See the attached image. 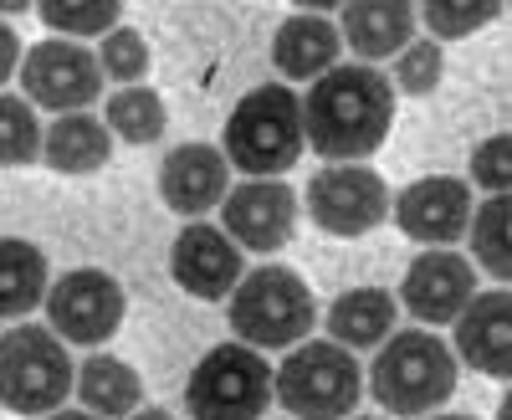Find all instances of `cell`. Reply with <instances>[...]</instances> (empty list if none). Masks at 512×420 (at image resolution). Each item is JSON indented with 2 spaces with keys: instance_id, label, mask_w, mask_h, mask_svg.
Wrapping results in <instances>:
<instances>
[{
  "instance_id": "1",
  "label": "cell",
  "mask_w": 512,
  "mask_h": 420,
  "mask_svg": "<svg viewBox=\"0 0 512 420\" xmlns=\"http://www.w3.org/2000/svg\"><path fill=\"white\" fill-rule=\"evenodd\" d=\"M395 123V88L369 62L328 67L303 98V139L328 164H364Z\"/></svg>"
},
{
  "instance_id": "2",
  "label": "cell",
  "mask_w": 512,
  "mask_h": 420,
  "mask_svg": "<svg viewBox=\"0 0 512 420\" xmlns=\"http://www.w3.org/2000/svg\"><path fill=\"white\" fill-rule=\"evenodd\" d=\"M364 390L384 415H436L456 395V354L431 328H400L379 344Z\"/></svg>"
},
{
  "instance_id": "3",
  "label": "cell",
  "mask_w": 512,
  "mask_h": 420,
  "mask_svg": "<svg viewBox=\"0 0 512 420\" xmlns=\"http://www.w3.org/2000/svg\"><path fill=\"white\" fill-rule=\"evenodd\" d=\"M226 164H236L241 175L267 180V175H287L303 159L308 139H303V98L287 82H262L251 88L236 113L226 118Z\"/></svg>"
},
{
  "instance_id": "4",
  "label": "cell",
  "mask_w": 512,
  "mask_h": 420,
  "mask_svg": "<svg viewBox=\"0 0 512 420\" xmlns=\"http://www.w3.org/2000/svg\"><path fill=\"white\" fill-rule=\"evenodd\" d=\"M226 318H231L236 344H246V349H292V344H303L313 333L318 308H313L308 282L297 272L256 267V272H246L236 282Z\"/></svg>"
},
{
  "instance_id": "5",
  "label": "cell",
  "mask_w": 512,
  "mask_h": 420,
  "mask_svg": "<svg viewBox=\"0 0 512 420\" xmlns=\"http://www.w3.org/2000/svg\"><path fill=\"white\" fill-rule=\"evenodd\" d=\"M272 395L292 420H344L364 395V369L338 344H292L272 369Z\"/></svg>"
},
{
  "instance_id": "6",
  "label": "cell",
  "mask_w": 512,
  "mask_h": 420,
  "mask_svg": "<svg viewBox=\"0 0 512 420\" xmlns=\"http://www.w3.org/2000/svg\"><path fill=\"white\" fill-rule=\"evenodd\" d=\"M72 395V354L52 328L21 323L0 333V405L11 415H52Z\"/></svg>"
},
{
  "instance_id": "7",
  "label": "cell",
  "mask_w": 512,
  "mask_h": 420,
  "mask_svg": "<svg viewBox=\"0 0 512 420\" xmlns=\"http://www.w3.org/2000/svg\"><path fill=\"white\" fill-rule=\"evenodd\" d=\"M185 405L195 420H262L272 405V364L262 349L216 344L190 374Z\"/></svg>"
},
{
  "instance_id": "8",
  "label": "cell",
  "mask_w": 512,
  "mask_h": 420,
  "mask_svg": "<svg viewBox=\"0 0 512 420\" xmlns=\"http://www.w3.org/2000/svg\"><path fill=\"white\" fill-rule=\"evenodd\" d=\"M47 328L57 333L62 344H108L113 333L123 328V313H128V298L123 287L98 272V267H77L67 277H57L47 287Z\"/></svg>"
},
{
  "instance_id": "9",
  "label": "cell",
  "mask_w": 512,
  "mask_h": 420,
  "mask_svg": "<svg viewBox=\"0 0 512 420\" xmlns=\"http://www.w3.org/2000/svg\"><path fill=\"white\" fill-rule=\"evenodd\" d=\"M308 216L328 236H364L390 216V185L369 164H323L308 180Z\"/></svg>"
},
{
  "instance_id": "10",
  "label": "cell",
  "mask_w": 512,
  "mask_h": 420,
  "mask_svg": "<svg viewBox=\"0 0 512 420\" xmlns=\"http://www.w3.org/2000/svg\"><path fill=\"white\" fill-rule=\"evenodd\" d=\"M21 88H26V103H41L52 108L57 118L62 113H88V103H98L103 93V72H98V57L77 41H36L31 52H21Z\"/></svg>"
},
{
  "instance_id": "11",
  "label": "cell",
  "mask_w": 512,
  "mask_h": 420,
  "mask_svg": "<svg viewBox=\"0 0 512 420\" xmlns=\"http://www.w3.org/2000/svg\"><path fill=\"white\" fill-rule=\"evenodd\" d=\"M477 298V267L451 246H431L410 262L405 282H400V303L410 308L415 323L441 328L456 323V313Z\"/></svg>"
},
{
  "instance_id": "12",
  "label": "cell",
  "mask_w": 512,
  "mask_h": 420,
  "mask_svg": "<svg viewBox=\"0 0 512 420\" xmlns=\"http://www.w3.org/2000/svg\"><path fill=\"white\" fill-rule=\"evenodd\" d=\"M241 246L210 221H190L175 246H169V277L180 282V292H190V298L200 303H221L236 292L241 282Z\"/></svg>"
},
{
  "instance_id": "13",
  "label": "cell",
  "mask_w": 512,
  "mask_h": 420,
  "mask_svg": "<svg viewBox=\"0 0 512 420\" xmlns=\"http://www.w3.org/2000/svg\"><path fill=\"white\" fill-rule=\"evenodd\" d=\"M221 231L241 246V251H282L297 231V195L282 180H246L236 190H226L221 200Z\"/></svg>"
},
{
  "instance_id": "14",
  "label": "cell",
  "mask_w": 512,
  "mask_h": 420,
  "mask_svg": "<svg viewBox=\"0 0 512 420\" xmlns=\"http://www.w3.org/2000/svg\"><path fill=\"white\" fill-rule=\"evenodd\" d=\"M395 226L420 241V246H451L466 236V221H472V185L451 180V175H425L415 185L400 190V200H390Z\"/></svg>"
},
{
  "instance_id": "15",
  "label": "cell",
  "mask_w": 512,
  "mask_h": 420,
  "mask_svg": "<svg viewBox=\"0 0 512 420\" xmlns=\"http://www.w3.org/2000/svg\"><path fill=\"white\" fill-rule=\"evenodd\" d=\"M231 190V164L216 144H180L159 164V195L175 216L200 221L205 210H216Z\"/></svg>"
},
{
  "instance_id": "16",
  "label": "cell",
  "mask_w": 512,
  "mask_h": 420,
  "mask_svg": "<svg viewBox=\"0 0 512 420\" xmlns=\"http://www.w3.org/2000/svg\"><path fill=\"white\" fill-rule=\"evenodd\" d=\"M456 364H472L487 380H507L512 369V298L507 287L477 292L456 313Z\"/></svg>"
},
{
  "instance_id": "17",
  "label": "cell",
  "mask_w": 512,
  "mask_h": 420,
  "mask_svg": "<svg viewBox=\"0 0 512 420\" xmlns=\"http://www.w3.org/2000/svg\"><path fill=\"white\" fill-rule=\"evenodd\" d=\"M415 26V6H405V0H359V6H344L338 41H349L374 67L379 57H400L415 41Z\"/></svg>"
},
{
  "instance_id": "18",
  "label": "cell",
  "mask_w": 512,
  "mask_h": 420,
  "mask_svg": "<svg viewBox=\"0 0 512 420\" xmlns=\"http://www.w3.org/2000/svg\"><path fill=\"white\" fill-rule=\"evenodd\" d=\"M338 26H328L323 16L303 11V16H287L277 26V41H272V62L287 82H318L328 67H338Z\"/></svg>"
},
{
  "instance_id": "19",
  "label": "cell",
  "mask_w": 512,
  "mask_h": 420,
  "mask_svg": "<svg viewBox=\"0 0 512 420\" xmlns=\"http://www.w3.org/2000/svg\"><path fill=\"white\" fill-rule=\"evenodd\" d=\"M328 333L338 349H379L395 333V292L384 287H349L328 308Z\"/></svg>"
},
{
  "instance_id": "20",
  "label": "cell",
  "mask_w": 512,
  "mask_h": 420,
  "mask_svg": "<svg viewBox=\"0 0 512 420\" xmlns=\"http://www.w3.org/2000/svg\"><path fill=\"white\" fill-rule=\"evenodd\" d=\"M108 154H113V134L93 113H62L52 129H41V159L57 175H93L108 164Z\"/></svg>"
},
{
  "instance_id": "21",
  "label": "cell",
  "mask_w": 512,
  "mask_h": 420,
  "mask_svg": "<svg viewBox=\"0 0 512 420\" xmlns=\"http://www.w3.org/2000/svg\"><path fill=\"white\" fill-rule=\"evenodd\" d=\"M72 390H77L82 410L98 415V420H128V415L139 410V400H144V380H139V369H134V364H123V359H113V354H93V359H82Z\"/></svg>"
},
{
  "instance_id": "22",
  "label": "cell",
  "mask_w": 512,
  "mask_h": 420,
  "mask_svg": "<svg viewBox=\"0 0 512 420\" xmlns=\"http://www.w3.org/2000/svg\"><path fill=\"white\" fill-rule=\"evenodd\" d=\"M52 287V267L41 257V246L21 236H0V318L31 313Z\"/></svg>"
},
{
  "instance_id": "23",
  "label": "cell",
  "mask_w": 512,
  "mask_h": 420,
  "mask_svg": "<svg viewBox=\"0 0 512 420\" xmlns=\"http://www.w3.org/2000/svg\"><path fill=\"white\" fill-rule=\"evenodd\" d=\"M103 123H108V134H118L123 144H154L164 134L169 113H164V98L154 88H123V93L108 98V118Z\"/></svg>"
},
{
  "instance_id": "24",
  "label": "cell",
  "mask_w": 512,
  "mask_h": 420,
  "mask_svg": "<svg viewBox=\"0 0 512 420\" xmlns=\"http://www.w3.org/2000/svg\"><path fill=\"white\" fill-rule=\"evenodd\" d=\"M466 241H472V262H482V272L507 282V272H512V262H507V195H487L482 210H472Z\"/></svg>"
},
{
  "instance_id": "25",
  "label": "cell",
  "mask_w": 512,
  "mask_h": 420,
  "mask_svg": "<svg viewBox=\"0 0 512 420\" xmlns=\"http://www.w3.org/2000/svg\"><path fill=\"white\" fill-rule=\"evenodd\" d=\"M36 16L47 21L62 41H77V36H108L118 26V0H47V6H36Z\"/></svg>"
},
{
  "instance_id": "26",
  "label": "cell",
  "mask_w": 512,
  "mask_h": 420,
  "mask_svg": "<svg viewBox=\"0 0 512 420\" xmlns=\"http://www.w3.org/2000/svg\"><path fill=\"white\" fill-rule=\"evenodd\" d=\"M497 16H502V0H461V6H451V0H431V6H415V21H425V31L436 36V47L492 26Z\"/></svg>"
},
{
  "instance_id": "27",
  "label": "cell",
  "mask_w": 512,
  "mask_h": 420,
  "mask_svg": "<svg viewBox=\"0 0 512 420\" xmlns=\"http://www.w3.org/2000/svg\"><path fill=\"white\" fill-rule=\"evenodd\" d=\"M31 159H41V123L26 98L0 93V170H16Z\"/></svg>"
},
{
  "instance_id": "28",
  "label": "cell",
  "mask_w": 512,
  "mask_h": 420,
  "mask_svg": "<svg viewBox=\"0 0 512 420\" xmlns=\"http://www.w3.org/2000/svg\"><path fill=\"white\" fill-rule=\"evenodd\" d=\"M441 77H446V57H441L436 41H410V47L395 57L390 88H400V93H410V98H425V93L441 88Z\"/></svg>"
},
{
  "instance_id": "29",
  "label": "cell",
  "mask_w": 512,
  "mask_h": 420,
  "mask_svg": "<svg viewBox=\"0 0 512 420\" xmlns=\"http://www.w3.org/2000/svg\"><path fill=\"white\" fill-rule=\"evenodd\" d=\"M98 57V72L113 77V82H128V88H139V77L149 72V47H144V36L139 31H128V26H113L103 36V52Z\"/></svg>"
},
{
  "instance_id": "30",
  "label": "cell",
  "mask_w": 512,
  "mask_h": 420,
  "mask_svg": "<svg viewBox=\"0 0 512 420\" xmlns=\"http://www.w3.org/2000/svg\"><path fill=\"white\" fill-rule=\"evenodd\" d=\"M507 154H512L507 134L482 139V149L472 154V185H482L487 195H507V180H512V164H507Z\"/></svg>"
},
{
  "instance_id": "31",
  "label": "cell",
  "mask_w": 512,
  "mask_h": 420,
  "mask_svg": "<svg viewBox=\"0 0 512 420\" xmlns=\"http://www.w3.org/2000/svg\"><path fill=\"white\" fill-rule=\"evenodd\" d=\"M21 67V41H16V31L0 21V88H6V77Z\"/></svg>"
},
{
  "instance_id": "32",
  "label": "cell",
  "mask_w": 512,
  "mask_h": 420,
  "mask_svg": "<svg viewBox=\"0 0 512 420\" xmlns=\"http://www.w3.org/2000/svg\"><path fill=\"white\" fill-rule=\"evenodd\" d=\"M41 420H98V415H88V410H52V415H41Z\"/></svg>"
},
{
  "instance_id": "33",
  "label": "cell",
  "mask_w": 512,
  "mask_h": 420,
  "mask_svg": "<svg viewBox=\"0 0 512 420\" xmlns=\"http://www.w3.org/2000/svg\"><path fill=\"white\" fill-rule=\"evenodd\" d=\"M128 420H175V415H169V410H134Z\"/></svg>"
},
{
  "instance_id": "34",
  "label": "cell",
  "mask_w": 512,
  "mask_h": 420,
  "mask_svg": "<svg viewBox=\"0 0 512 420\" xmlns=\"http://www.w3.org/2000/svg\"><path fill=\"white\" fill-rule=\"evenodd\" d=\"M425 420H477V415H456V410H441V415H425Z\"/></svg>"
},
{
  "instance_id": "35",
  "label": "cell",
  "mask_w": 512,
  "mask_h": 420,
  "mask_svg": "<svg viewBox=\"0 0 512 420\" xmlns=\"http://www.w3.org/2000/svg\"><path fill=\"white\" fill-rule=\"evenodd\" d=\"M344 420H384V415H344Z\"/></svg>"
}]
</instances>
